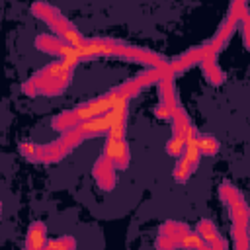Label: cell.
Listing matches in <instances>:
<instances>
[{"label": "cell", "instance_id": "2", "mask_svg": "<svg viewBox=\"0 0 250 250\" xmlns=\"http://www.w3.org/2000/svg\"><path fill=\"white\" fill-rule=\"evenodd\" d=\"M117 100H119V98H117V92H115V88H111L109 92L98 96L96 100L84 102V104L72 107L70 111H72V117H74L76 125H80V123H84V121H90V119H96V117L105 115V113L115 105Z\"/></svg>", "mask_w": 250, "mask_h": 250}, {"label": "cell", "instance_id": "9", "mask_svg": "<svg viewBox=\"0 0 250 250\" xmlns=\"http://www.w3.org/2000/svg\"><path fill=\"white\" fill-rule=\"evenodd\" d=\"M115 172H117V168H115L113 162L107 160L104 154H102V156L94 162V166H92V176H94L96 184H98L102 189H105V191H111V189H113L115 180H117Z\"/></svg>", "mask_w": 250, "mask_h": 250}, {"label": "cell", "instance_id": "17", "mask_svg": "<svg viewBox=\"0 0 250 250\" xmlns=\"http://www.w3.org/2000/svg\"><path fill=\"white\" fill-rule=\"evenodd\" d=\"M197 146H199V152H201V156H215L217 152H219V148H221V143H219V139L217 137H213V135H207V133H199V137H197Z\"/></svg>", "mask_w": 250, "mask_h": 250}, {"label": "cell", "instance_id": "10", "mask_svg": "<svg viewBox=\"0 0 250 250\" xmlns=\"http://www.w3.org/2000/svg\"><path fill=\"white\" fill-rule=\"evenodd\" d=\"M66 45H70V47H74V49H80L84 43H86V37L78 31V27L72 23V21H68L64 16H61L59 18V21L51 27Z\"/></svg>", "mask_w": 250, "mask_h": 250}, {"label": "cell", "instance_id": "7", "mask_svg": "<svg viewBox=\"0 0 250 250\" xmlns=\"http://www.w3.org/2000/svg\"><path fill=\"white\" fill-rule=\"evenodd\" d=\"M104 156L107 160L113 162V166L117 170H125L129 168V162H131V152H129V145L125 139H113V137H107L105 139V145H104Z\"/></svg>", "mask_w": 250, "mask_h": 250}, {"label": "cell", "instance_id": "19", "mask_svg": "<svg viewBox=\"0 0 250 250\" xmlns=\"http://www.w3.org/2000/svg\"><path fill=\"white\" fill-rule=\"evenodd\" d=\"M184 148H186V139L172 133V137H170L168 143H166V152H168L172 158H180V156L184 154Z\"/></svg>", "mask_w": 250, "mask_h": 250}, {"label": "cell", "instance_id": "8", "mask_svg": "<svg viewBox=\"0 0 250 250\" xmlns=\"http://www.w3.org/2000/svg\"><path fill=\"white\" fill-rule=\"evenodd\" d=\"M236 25H238V21H234L232 18H225L223 20V23L219 25L217 33L205 43V49H207V53H209L211 59H217V55L225 49V45L229 43V39L232 37L234 29H236Z\"/></svg>", "mask_w": 250, "mask_h": 250}, {"label": "cell", "instance_id": "5", "mask_svg": "<svg viewBox=\"0 0 250 250\" xmlns=\"http://www.w3.org/2000/svg\"><path fill=\"white\" fill-rule=\"evenodd\" d=\"M35 47L43 53H49V55H55L57 59H74V61H80L78 53L74 47L66 45L59 35H49V33H43V35H37L35 37ZM82 62V61H80Z\"/></svg>", "mask_w": 250, "mask_h": 250}, {"label": "cell", "instance_id": "15", "mask_svg": "<svg viewBox=\"0 0 250 250\" xmlns=\"http://www.w3.org/2000/svg\"><path fill=\"white\" fill-rule=\"evenodd\" d=\"M176 242H178V246L180 248H184V250H207L209 246L205 244V240L197 234V232H193V230H186V232H182L178 238H176Z\"/></svg>", "mask_w": 250, "mask_h": 250}, {"label": "cell", "instance_id": "16", "mask_svg": "<svg viewBox=\"0 0 250 250\" xmlns=\"http://www.w3.org/2000/svg\"><path fill=\"white\" fill-rule=\"evenodd\" d=\"M201 68H203V74H205V78H207L211 84L219 86V84H223V82H225V72L219 68V62H217V59H207V61L201 64Z\"/></svg>", "mask_w": 250, "mask_h": 250}, {"label": "cell", "instance_id": "18", "mask_svg": "<svg viewBox=\"0 0 250 250\" xmlns=\"http://www.w3.org/2000/svg\"><path fill=\"white\" fill-rule=\"evenodd\" d=\"M230 234L234 240V250H250V227L232 225Z\"/></svg>", "mask_w": 250, "mask_h": 250}, {"label": "cell", "instance_id": "3", "mask_svg": "<svg viewBox=\"0 0 250 250\" xmlns=\"http://www.w3.org/2000/svg\"><path fill=\"white\" fill-rule=\"evenodd\" d=\"M20 152L29 160V162H41V164H49V162H57L61 158H64L66 154H70V150L57 139L51 145H33V143H21L20 145Z\"/></svg>", "mask_w": 250, "mask_h": 250}, {"label": "cell", "instance_id": "21", "mask_svg": "<svg viewBox=\"0 0 250 250\" xmlns=\"http://www.w3.org/2000/svg\"><path fill=\"white\" fill-rule=\"evenodd\" d=\"M49 248L51 250H76V240L74 236H59L49 240Z\"/></svg>", "mask_w": 250, "mask_h": 250}, {"label": "cell", "instance_id": "14", "mask_svg": "<svg viewBox=\"0 0 250 250\" xmlns=\"http://www.w3.org/2000/svg\"><path fill=\"white\" fill-rule=\"evenodd\" d=\"M158 92H160V104H166L170 107H180L178 98H176V88H174V76H164L158 82Z\"/></svg>", "mask_w": 250, "mask_h": 250}, {"label": "cell", "instance_id": "4", "mask_svg": "<svg viewBox=\"0 0 250 250\" xmlns=\"http://www.w3.org/2000/svg\"><path fill=\"white\" fill-rule=\"evenodd\" d=\"M197 137H199V133L193 135L191 139H188L184 154L178 158V162H176V166L172 170V176H174V180L178 184H186L191 178V174L195 172L197 164H199L201 152H199V146H197Z\"/></svg>", "mask_w": 250, "mask_h": 250}, {"label": "cell", "instance_id": "11", "mask_svg": "<svg viewBox=\"0 0 250 250\" xmlns=\"http://www.w3.org/2000/svg\"><path fill=\"white\" fill-rule=\"evenodd\" d=\"M195 232H197V234L205 240V244L211 246L213 250H227L225 238L219 234L217 227H215L209 219H201V221L197 223V227H195Z\"/></svg>", "mask_w": 250, "mask_h": 250}, {"label": "cell", "instance_id": "1", "mask_svg": "<svg viewBox=\"0 0 250 250\" xmlns=\"http://www.w3.org/2000/svg\"><path fill=\"white\" fill-rule=\"evenodd\" d=\"M219 197L221 201L227 205L232 225H240V227H250V207L244 201L242 193L229 182L219 186Z\"/></svg>", "mask_w": 250, "mask_h": 250}, {"label": "cell", "instance_id": "23", "mask_svg": "<svg viewBox=\"0 0 250 250\" xmlns=\"http://www.w3.org/2000/svg\"><path fill=\"white\" fill-rule=\"evenodd\" d=\"M154 246H156V250H176V248H180L178 242L172 236H166V234H158Z\"/></svg>", "mask_w": 250, "mask_h": 250}, {"label": "cell", "instance_id": "24", "mask_svg": "<svg viewBox=\"0 0 250 250\" xmlns=\"http://www.w3.org/2000/svg\"><path fill=\"white\" fill-rule=\"evenodd\" d=\"M176 109H178V107H170V105H166V104H158V105L154 107V115H156L158 119L172 121V117H174Z\"/></svg>", "mask_w": 250, "mask_h": 250}, {"label": "cell", "instance_id": "6", "mask_svg": "<svg viewBox=\"0 0 250 250\" xmlns=\"http://www.w3.org/2000/svg\"><path fill=\"white\" fill-rule=\"evenodd\" d=\"M207 59H211V57H209L205 45H199V47H193V49L182 53L174 61H168V70L172 76H178V74L186 72L188 68H191L193 64H203Z\"/></svg>", "mask_w": 250, "mask_h": 250}, {"label": "cell", "instance_id": "13", "mask_svg": "<svg viewBox=\"0 0 250 250\" xmlns=\"http://www.w3.org/2000/svg\"><path fill=\"white\" fill-rule=\"evenodd\" d=\"M47 244V227L41 221L31 223L25 234V250H43Z\"/></svg>", "mask_w": 250, "mask_h": 250}, {"label": "cell", "instance_id": "22", "mask_svg": "<svg viewBox=\"0 0 250 250\" xmlns=\"http://www.w3.org/2000/svg\"><path fill=\"white\" fill-rule=\"evenodd\" d=\"M238 25H240V31H242L244 45H246V47H248V51H250V8H246V10H244V14H242V18H240Z\"/></svg>", "mask_w": 250, "mask_h": 250}, {"label": "cell", "instance_id": "12", "mask_svg": "<svg viewBox=\"0 0 250 250\" xmlns=\"http://www.w3.org/2000/svg\"><path fill=\"white\" fill-rule=\"evenodd\" d=\"M111 129V123L105 115L102 117H96V119H90V121H84L80 125L74 127V131L82 137V141L90 139V137H100V135H107Z\"/></svg>", "mask_w": 250, "mask_h": 250}, {"label": "cell", "instance_id": "20", "mask_svg": "<svg viewBox=\"0 0 250 250\" xmlns=\"http://www.w3.org/2000/svg\"><path fill=\"white\" fill-rule=\"evenodd\" d=\"M186 230H188V227H186L184 223H178V221H166V223H162V227H160V234L172 236L174 240H176L182 232H186Z\"/></svg>", "mask_w": 250, "mask_h": 250}]
</instances>
